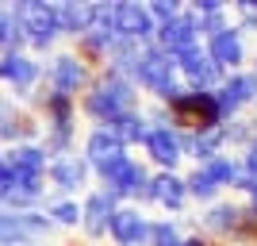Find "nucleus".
I'll return each mask as SVG.
<instances>
[{"instance_id": "nucleus-9", "label": "nucleus", "mask_w": 257, "mask_h": 246, "mask_svg": "<svg viewBox=\"0 0 257 246\" xmlns=\"http://www.w3.org/2000/svg\"><path fill=\"white\" fill-rule=\"evenodd\" d=\"M177 77H181V85L184 89H196V93H215L219 89V81H223V69L207 58V50H204V43H196V46H188V50H181L177 58Z\"/></svg>"}, {"instance_id": "nucleus-15", "label": "nucleus", "mask_w": 257, "mask_h": 246, "mask_svg": "<svg viewBox=\"0 0 257 246\" xmlns=\"http://www.w3.org/2000/svg\"><path fill=\"white\" fill-rule=\"evenodd\" d=\"M150 238V215L139 204H119L107 223V242L111 246H146Z\"/></svg>"}, {"instance_id": "nucleus-31", "label": "nucleus", "mask_w": 257, "mask_h": 246, "mask_svg": "<svg viewBox=\"0 0 257 246\" xmlns=\"http://www.w3.org/2000/svg\"><path fill=\"white\" fill-rule=\"evenodd\" d=\"M238 161H242V173H246L249 181H257V135L238 150Z\"/></svg>"}, {"instance_id": "nucleus-6", "label": "nucleus", "mask_w": 257, "mask_h": 246, "mask_svg": "<svg viewBox=\"0 0 257 246\" xmlns=\"http://www.w3.org/2000/svg\"><path fill=\"white\" fill-rule=\"evenodd\" d=\"M177 131H211L223 127V116H219V104H215V93H196V89H181L165 100Z\"/></svg>"}, {"instance_id": "nucleus-7", "label": "nucleus", "mask_w": 257, "mask_h": 246, "mask_svg": "<svg viewBox=\"0 0 257 246\" xmlns=\"http://www.w3.org/2000/svg\"><path fill=\"white\" fill-rule=\"evenodd\" d=\"M39 85H43V62L35 54L27 50L0 54V89H8V97L16 104H23Z\"/></svg>"}, {"instance_id": "nucleus-2", "label": "nucleus", "mask_w": 257, "mask_h": 246, "mask_svg": "<svg viewBox=\"0 0 257 246\" xmlns=\"http://www.w3.org/2000/svg\"><path fill=\"white\" fill-rule=\"evenodd\" d=\"M8 16L23 31L27 54H35V58L43 62V58H50V54L58 50L62 31H58V20H54V4L50 0H16V4H8Z\"/></svg>"}, {"instance_id": "nucleus-5", "label": "nucleus", "mask_w": 257, "mask_h": 246, "mask_svg": "<svg viewBox=\"0 0 257 246\" xmlns=\"http://www.w3.org/2000/svg\"><path fill=\"white\" fill-rule=\"evenodd\" d=\"M92 181H96V189H104L115 204H139V196L146 193V181H150V166L142 158L123 154V158L107 161L104 170L92 173Z\"/></svg>"}, {"instance_id": "nucleus-32", "label": "nucleus", "mask_w": 257, "mask_h": 246, "mask_svg": "<svg viewBox=\"0 0 257 246\" xmlns=\"http://www.w3.org/2000/svg\"><path fill=\"white\" fill-rule=\"evenodd\" d=\"M181 246H215V242H211V238H207V235H200V231H188Z\"/></svg>"}, {"instance_id": "nucleus-22", "label": "nucleus", "mask_w": 257, "mask_h": 246, "mask_svg": "<svg viewBox=\"0 0 257 246\" xmlns=\"http://www.w3.org/2000/svg\"><path fill=\"white\" fill-rule=\"evenodd\" d=\"M181 146H184V158L192 166H204L207 158L223 154L226 139H223V127H211V131H184L181 135Z\"/></svg>"}, {"instance_id": "nucleus-8", "label": "nucleus", "mask_w": 257, "mask_h": 246, "mask_svg": "<svg viewBox=\"0 0 257 246\" xmlns=\"http://www.w3.org/2000/svg\"><path fill=\"white\" fill-rule=\"evenodd\" d=\"M46 185H50V196H81L92 189V170H88V161L81 154H62V158H50L46 166Z\"/></svg>"}, {"instance_id": "nucleus-36", "label": "nucleus", "mask_w": 257, "mask_h": 246, "mask_svg": "<svg viewBox=\"0 0 257 246\" xmlns=\"http://www.w3.org/2000/svg\"><path fill=\"white\" fill-rule=\"evenodd\" d=\"M253 116H257V100H253Z\"/></svg>"}, {"instance_id": "nucleus-29", "label": "nucleus", "mask_w": 257, "mask_h": 246, "mask_svg": "<svg viewBox=\"0 0 257 246\" xmlns=\"http://www.w3.org/2000/svg\"><path fill=\"white\" fill-rule=\"evenodd\" d=\"M12 50H27V43H23V31L16 27V20L8 16V4H0V54Z\"/></svg>"}, {"instance_id": "nucleus-14", "label": "nucleus", "mask_w": 257, "mask_h": 246, "mask_svg": "<svg viewBox=\"0 0 257 246\" xmlns=\"http://www.w3.org/2000/svg\"><path fill=\"white\" fill-rule=\"evenodd\" d=\"M142 204H158L165 215H177L188 208V189H184V173H154L150 170V181H146V193L139 196V208Z\"/></svg>"}, {"instance_id": "nucleus-28", "label": "nucleus", "mask_w": 257, "mask_h": 246, "mask_svg": "<svg viewBox=\"0 0 257 246\" xmlns=\"http://www.w3.org/2000/svg\"><path fill=\"white\" fill-rule=\"evenodd\" d=\"M253 135H257V116H238V119H226L223 123V139H226V150H230V154L242 150Z\"/></svg>"}, {"instance_id": "nucleus-25", "label": "nucleus", "mask_w": 257, "mask_h": 246, "mask_svg": "<svg viewBox=\"0 0 257 246\" xmlns=\"http://www.w3.org/2000/svg\"><path fill=\"white\" fill-rule=\"evenodd\" d=\"M184 189H188V204H200V208H207V204H215L223 196V189H219L200 166H192V170L184 173Z\"/></svg>"}, {"instance_id": "nucleus-26", "label": "nucleus", "mask_w": 257, "mask_h": 246, "mask_svg": "<svg viewBox=\"0 0 257 246\" xmlns=\"http://www.w3.org/2000/svg\"><path fill=\"white\" fill-rule=\"evenodd\" d=\"M43 215L54 227H81V200H73V196H46Z\"/></svg>"}, {"instance_id": "nucleus-27", "label": "nucleus", "mask_w": 257, "mask_h": 246, "mask_svg": "<svg viewBox=\"0 0 257 246\" xmlns=\"http://www.w3.org/2000/svg\"><path fill=\"white\" fill-rule=\"evenodd\" d=\"M184 223L181 219H173V215H165V219H150V238H146V246H181L184 242Z\"/></svg>"}, {"instance_id": "nucleus-16", "label": "nucleus", "mask_w": 257, "mask_h": 246, "mask_svg": "<svg viewBox=\"0 0 257 246\" xmlns=\"http://www.w3.org/2000/svg\"><path fill=\"white\" fill-rule=\"evenodd\" d=\"M154 20L146 4L139 0H115V35L123 43H135V46H150L154 43Z\"/></svg>"}, {"instance_id": "nucleus-21", "label": "nucleus", "mask_w": 257, "mask_h": 246, "mask_svg": "<svg viewBox=\"0 0 257 246\" xmlns=\"http://www.w3.org/2000/svg\"><path fill=\"white\" fill-rule=\"evenodd\" d=\"M92 12H96V0H54V20H58L62 39L77 43L92 27Z\"/></svg>"}, {"instance_id": "nucleus-33", "label": "nucleus", "mask_w": 257, "mask_h": 246, "mask_svg": "<svg viewBox=\"0 0 257 246\" xmlns=\"http://www.w3.org/2000/svg\"><path fill=\"white\" fill-rule=\"evenodd\" d=\"M242 208H246V212H257V189H249V193L242 196Z\"/></svg>"}, {"instance_id": "nucleus-35", "label": "nucleus", "mask_w": 257, "mask_h": 246, "mask_svg": "<svg viewBox=\"0 0 257 246\" xmlns=\"http://www.w3.org/2000/svg\"><path fill=\"white\" fill-rule=\"evenodd\" d=\"M85 246H104V242H85Z\"/></svg>"}, {"instance_id": "nucleus-37", "label": "nucleus", "mask_w": 257, "mask_h": 246, "mask_svg": "<svg viewBox=\"0 0 257 246\" xmlns=\"http://www.w3.org/2000/svg\"><path fill=\"white\" fill-rule=\"evenodd\" d=\"M0 161H4V150H0Z\"/></svg>"}, {"instance_id": "nucleus-3", "label": "nucleus", "mask_w": 257, "mask_h": 246, "mask_svg": "<svg viewBox=\"0 0 257 246\" xmlns=\"http://www.w3.org/2000/svg\"><path fill=\"white\" fill-rule=\"evenodd\" d=\"M131 85L139 89V97H150L154 104H165L173 93H181V77H177V62L161 46H142L131 69Z\"/></svg>"}, {"instance_id": "nucleus-23", "label": "nucleus", "mask_w": 257, "mask_h": 246, "mask_svg": "<svg viewBox=\"0 0 257 246\" xmlns=\"http://www.w3.org/2000/svg\"><path fill=\"white\" fill-rule=\"evenodd\" d=\"M104 127H111V135H115L123 146H142L146 142V135H150V123H146V112L142 108H135V112H123V116H115L111 123H104Z\"/></svg>"}, {"instance_id": "nucleus-34", "label": "nucleus", "mask_w": 257, "mask_h": 246, "mask_svg": "<svg viewBox=\"0 0 257 246\" xmlns=\"http://www.w3.org/2000/svg\"><path fill=\"white\" fill-rule=\"evenodd\" d=\"M249 58H253V65H249V73L257 77V46H253V50H249Z\"/></svg>"}, {"instance_id": "nucleus-24", "label": "nucleus", "mask_w": 257, "mask_h": 246, "mask_svg": "<svg viewBox=\"0 0 257 246\" xmlns=\"http://www.w3.org/2000/svg\"><path fill=\"white\" fill-rule=\"evenodd\" d=\"M200 170L211 177L219 189H234V181L242 177V161H238V154H230V150H223V154H215V158H207Z\"/></svg>"}, {"instance_id": "nucleus-11", "label": "nucleus", "mask_w": 257, "mask_h": 246, "mask_svg": "<svg viewBox=\"0 0 257 246\" xmlns=\"http://www.w3.org/2000/svg\"><path fill=\"white\" fill-rule=\"evenodd\" d=\"M204 50L223 73H238V69H246V62H249V35L238 31L234 23H226L219 35L204 39Z\"/></svg>"}, {"instance_id": "nucleus-19", "label": "nucleus", "mask_w": 257, "mask_h": 246, "mask_svg": "<svg viewBox=\"0 0 257 246\" xmlns=\"http://www.w3.org/2000/svg\"><path fill=\"white\" fill-rule=\"evenodd\" d=\"M123 154H131L123 142L111 135V127H104V123H92V127L85 131V142H81V158L88 161V170L96 173V170H104L107 161H115V158H123Z\"/></svg>"}, {"instance_id": "nucleus-18", "label": "nucleus", "mask_w": 257, "mask_h": 246, "mask_svg": "<svg viewBox=\"0 0 257 246\" xmlns=\"http://www.w3.org/2000/svg\"><path fill=\"white\" fill-rule=\"evenodd\" d=\"M196 43H204V39H200V23H196V16L188 8H184L177 20L161 23L158 31H154V46H161L169 58H177L181 50H188V46H196Z\"/></svg>"}, {"instance_id": "nucleus-13", "label": "nucleus", "mask_w": 257, "mask_h": 246, "mask_svg": "<svg viewBox=\"0 0 257 246\" xmlns=\"http://www.w3.org/2000/svg\"><path fill=\"white\" fill-rule=\"evenodd\" d=\"M146 166H154V173H181L184 166V146H181V131L173 127H150L146 142H142Z\"/></svg>"}, {"instance_id": "nucleus-12", "label": "nucleus", "mask_w": 257, "mask_h": 246, "mask_svg": "<svg viewBox=\"0 0 257 246\" xmlns=\"http://www.w3.org/2000/svg\"><path fill=\"white\" fill-rule=\"evenodd\" d=\"M257 100V77L249 69H238V73H226L215 89V104H219V116L226 119H238L246 116V108H253Z\"/></svg>"}, {"instance_id": "nucleus-20", "label": "nucleus", "mask_w": 257, "mask_h": 246, "mask_svg": "<svg viewBox=\"0 0 257 246\" xmlns=\"http://www.w3.org/2000/svg\"><path fill=\"white\" fill-rule=\"evenodd\" d=\"M46 166H50V154L39 142H23V146L4 150V170L20 181H46Z\"/></svg>"}, {"instance_id": "nucleus-17", "label": "nucleus", "mask_w": 257, "mask_h": 246, "mask_svg": "<svg viewBox=\"0 0 257 246\" xmlns=\"http://www.w3.org/2000/svg\"><path fill=\"white\" fill-rule=\"evenodd\" d=\"M119 204L104 193V189H88L81 196V235L88 242H104L107 238V223H111V212Z\"/></svg>"}, {"instance_id": "nucleus-10", "label": "nucleus", "mask_w": 257, "mask_h": 246, "mask_svg": "<svg viewBox=\"0 0 257 246\" xmlns=\"http://www.w3.org/2000/svg\"><path fill=\"white\" fill-rule=\"evenodd\" d=\"M238 223H242V200H234V196H219L215 204L200 208L196 231H200V235H207L215 246H223V242H230V238H234Z\"/></svg>"}, {"instance_id": "nucleus-4", "label": "nucleus", "mask_w": 257, "mask_h": 246, "mask_svg": "<svg viewBox=\"0 0 257 246\" xmlns=\"http://www.w3.org/2000/svg\"><path fill=\"white\" fill-rule=\"evenodd\" d=\"M96 69L69 46V50H54L50 58H43V89L46 93H62V97L81 100L85 89L92 85Z\"/></svg>"}, {"instance_id": "nucleus-30", "label": "nucleus", "mask_w": 257, "mask_h": 246, "mask_svg": "<svg viewBox=\"0 0 257 246\" xmlns=\"http://www.w3.org/2000/svg\"><path fill=\"white\" fill-rule=\"evenodd\" d=\"M146 12H150L154 27H161V23L177 20V16L184 12V0H146Z\"/></svg>"}, {"instance_id": "nucleus-1", "label": "nucleus", "mask_w": 257, "mask_h": 246, "mask_svg": "<svg viewBox=\"0 0 257 246\" xmlns=\"http://www.w3.org/2000/svg\"><path fill=\"white\" fill-rule=\"evenodd\" d=\"M135 108H142L139 89L131 85L127 77L111 73V69H96L92 85L85 89V97L77 100V112H81L88 123H111L115 116L135 112Z\"/></svg>"}]
</instances>
